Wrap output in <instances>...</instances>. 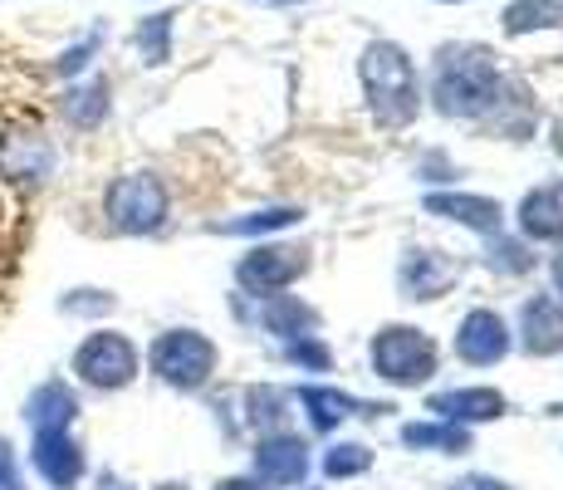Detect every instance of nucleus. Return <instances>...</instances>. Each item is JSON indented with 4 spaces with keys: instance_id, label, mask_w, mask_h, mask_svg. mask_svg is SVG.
<instances>
[{
    "instance_id": "25",
    "label": "nucleus",
    "mask_w": 563,
    "mask_h": 490,
    "mask_svg": "<svg viewBox=\"0 0 563 490\" xmlns=\"http://www.w3.org/2000/svg\"><path fill=\"white\" fill-rule=\"evenodd\" d=\"M113 304L118 300L108 290H74V294H64V300H59V309L64 314H79V319H93V314H108Z\"/></svg>"
},
{
    "instance_id": "3",
    "label": "nucleus",
    "mask_w": 563,
    "mask_h": 490,
    "mask_svg": "<svg viewBox=\"0 0 563 490\" xmlns=\"http://www.w3.org/2000/svg\"><path fill=\"white\" fill-rule=\"evenodd\" d=\"M167 211L172 196L157 172H123L103 192V216L118 236H157L167 226Z\"/></svg>"
},
{
    "instance_id": "29",
    "label": "nucleus",
    "mask_w": 563,
    "mask_h": 490,
    "mask_svg": "<svg viewBox=\"0 0 563 490\" xmlns=\"http://www.w3.org/2000/svg\"><path fill=\"white\" fill-rule=\"evenodd\" d=\"M451 490H510V486L495 481V476H465V481H456Z\"/></svg>"
},
{
    "instance_id": "11",
    "label": "nucleus",
    "mask_w": 563,
    "mask_h": 490,
    "mask_svg": "<svg viewBox=\"0 0 563 490\" xmlns=\"http://www.w3.org/2000/svg\"><path fill=\"white\" fill-rule=\"evenodd\" d=\"M519 334H525V353L554 358L563 353V304L554 294H534L519 309Z\"/></svg>"
},
{
    "instance_id": "13",
    "label": "nucleus",
    "mask_w": 563,
    "mask_h": 490,
    "mask_svg": "<svg viewBox=\"0 0 563 490\" xmlns=\"http://www.w3.org/2000/svg\"><path fill=\"white\" fill-rule=\"evenodd\" d=\"M74 417H79V392H74L64 378H49L25 398V422L30 432H69Z\"/></svg>"
},
{
    "instance_id": "9",
    "label": "nucleus",
    "mask_w": 563,
    "mask_h": 490,
    "mask_svg": "<svg viewBox=\"0 0 563 490\" xmlns=\"http://www.w3.org/2000/svg\"><path fill=\"white\" fill-rule=\"evenodd\" d=\"M456 353L475 368L500 363V358L510 353V329H505V319L495 309H471L456 329Z\"/></svg>"
},
{
    "instance_id": "5",
    "label": "nucleus",
    "mask_w": 563,
    "mask_h": 490,
    "mask_svg": "<svg viewBox=\"0 0 563 490\" xmlns=\"http://www.w3.org/2000/svg\"><path fill=\"white\" fill-rule=\"evenodd\" d=\"M216 358H221L216 344L197 329H167L147 348V368L177 392H201L216 373Z\"/></svg>"
},
{
    "instance_id": "31",
    "label": "nucleus",
    "mask_w": 563,
    "mask_h": 490,
    "mask_svg": "<svg viewBox=\"0 0 563 490\" xmlns=\"http://www.w3.org/2000/svg\"><path fill=\"white\" fill-rule=\"evenodd\" d=\"M99 490H128V486H123V481H118V476H113V471H103V476H99Z\"/></svg>"
},
{
    "instance_id": "8",
    "label": "nucleus",
    "mask_w": 563,
    "mask_h": 490,
    "mask_svg": "<svg viewBox=\"0 0 563 490\" xmlns=\"http://www.w3.org/2000/svg\"><path fill=\"white\" fill-rule=\"evenodd\" d=\"M30 466L54 486V490H74L84 481V446L74 442V432H35L30 442Z\"/></svg>"
},
{
    "instance_id": "30",
    "label": "nucleus",
    "mask_w": 563,
    "mask_h": 490,
    "mask_svg": "<svg viewBox=\"0 0 563 490\" xmlns=\"http://www.w3.org/2000/svg\"><path fill=\"white\" fill-rule=\"evenodd\" d=\"M216 490H265V481H251V476H231V481H221Z\"/></svg>"
},
{
    "instance_id": "19",
    "label": "nucleus",
    "mask_w": 563,
    "mask_h": 490,
    "mask_svg": "<svg viewBox=\"0 0 563 490\" xmlns=\"http://www.w3.org/2000/svg\"><path fill=\"white\" fill-rule=\"evenodd\" d=\"M402 446L411 451H471V432L456 422H407Z\"/></svg>"
},
{
    "instance_id": "26",
    "label": "nucleus",
    "mask_w": 563,
    "mask_h": 490,
    "mask_svg": "<svg viewBox=\"0 0 563 490\" xmlns=\"http://www.w3.org/2000/svg\"><path fill=\"white\" fill-rule=\"evenodd\" d=\"M490 265H500V270H510V275H525L529 265H534V255H529L519 241H495L490 246Z\"/></svg>"
},
{
    "instance_id": "23",
    "label": "nucleus",
    "mask_w": 563,
    "mask_h": 490,
    "mask_svg": "<svg viewBox=\"0 0 563 490\" xmlns=\"http://www.w3.org/2000/svg\"><path fill=\"white\" fill-rule=\"evenodd\" d=\"M295 221H299L295 206H269V211L241 216V221H221L216 231L221 236H265V231H279V226H295Z\"/></svg>"
},
{
    "instance_id": "12",
    "label": "nucleus",
    "mask_w": 563,
    "mask_h": 490,
    "mask_svg": "<svg viewBox=\"0 0 563 490\" xmlns=\"http://www.w3.org/2000/svg\"><path fill=\"white\" fill-rule=\"evenodd\" d=\"M427 211L446 216V221L465 226V231H485V236H500V226H505L500 202H490V196H471V192H431Z\"/></svg>"
},
{
    "instance_id": "21",
    "label": "nucleus",
    "mask_w": 563,
    "mask_h": 490,
    "mask_svg": "<svg viewBox=\"0 0 563 490\" xmlns=\"http://www.w3.org/2000/svg\"><path fill=\"white\" fill-rule=\"evenodd\" d=\"M563 20V0H515L505 10V35H529V30H549Z\"/></svg>"
},
{
    "instance_id": "24",
    "label": "nucleus",
    "mask_w": 563,
    "mask_h": 490,
    "mask_svg": "<svg viewBox=\"0 0 563 490\" xmlns=\"http://www.w3.org/2000/svg\"><path fill=\"white\" fill-rule=\"evenodd\" d=\"M367 466H373V451L358 442H343V446H333L329 456H323V476L329 481H349V476H363Z\"/></svg>"
},
{
    "instance_id": "4",
    "label": "nucleus",
    "mask_w": 563,
    "mask_h": 490,
    "mask_svg": "<svg viewBox=\"0 0 563 490\" xmlns=\"http://www.w3.org/2000/svg\"><path fill=\"white\" fill-rule=\"evenodd\" d=\"M69 373L93 392H123V388H133L137 373H143V353H137V344L128 339V334L93 329L89 339L74 348Z\"/></svg>"
},
{
    "instance_id": "1",
    "label": "nucleus",
    "mask_w": 563,
    "mask_h": 490,
    "mask_svg": "<svg viewBox=\"0 0 563 490\" xmlns=\"http://www.w3.org/2000/svg\"><path fill=\"white\" fill-rule=\"evenodd\" d=\"M431 98L446 118H490L505 104V79L495 54L481 45H446L431 69Z\"/></svg>"
},
{
    "instance_id": "14",
    "label": "nucleus",
    "mask_w": 563,
    "mask_h": 490,
    "mask_svg": "<svg viewBox=\"0 0 563 490\" xmlns=\"http://www.w3.org/2000/svg\"><path fill=\"white\" fill-rule=\"evenodd\" d=\"M397 280H402L407 300H437V294H446V285L456 280V260L441 255V250H407Z\"/></svg>"
},
{
    "instance_id": "35",
    "label": "nucleus",
    "mask_w": 563,
    "mask_h": 490,
    "mask_svg": "<svg viewBox=\"0 0 563 490\" xmlns=\"http://www.w3.org/2000/svg\"><path fill=\"white\" fill-rule=\"evenodd\" d=\"M157 490H187V486H157Z\"/></svg>"
},
{
    "instance_id": "22",
    "label": "nucleus",
    "mask_w": 563,
    "mask_h": 490,
    "mask_svg": "<svg viewBox=\"0 0 563 490\" xmlns=\"http://www.w3.org/2000/svg\"><path fill=\"white\" fill-rule=\"evenodd\" d=\"M172 20L177 15H147L143 25H137V35H133V45L137 54H143V64H167L172 59Z\"/></svg>"
},
{
    "instance_id": "27",
    "label": "nucleus",
    "mask_w": 563,
    "mask_h": 490,
    "mask_svg": "<svg viewBox=\"0 0 563 490\" xmlns=\"http://www.w3.org/2000/svg\"><path fill=\"white\" fill-rule=\"evenodd\" d=\"M0 490H30L25 471H20V461H15V446L5 437H0Z\"/></svg>"
},
{
    "instance_id": "10",
    "label": "nucleus",
    "mask_w": 563,
    "mask_h": 490,
    "mask_svg": "<svg viewBox=\"0 0 563 490\" xmlns=\"http://www.w3.org/2000/svg\"><path fill=\"white\" fill-rule=\"evenodd\" d=\"M255 471L265 486H299L309 476V446L289 432H275V437H260L255 446Z\"/></svg>"
},
{
    "instance_id": "2",
    "label": "nucleus",
    "mask_w": 563,
    "mask_h": 490,
    "mask_svg": "<svg viewBox=\"0 0 563 490\" xmlns=\"http://www.w3.org/2000/svg\"><path fill=\"white\" fill-rule=\"evenodd\" d=\"M363 94H367V108L383 128H407L421 108V84H417V69H411L407 50L393 45V40H373L363 50Z\"/></svg>"
},
{
    "instance_id": "20",
    "label": "nucleus",
    "mask_w": 563,
    "mask_h": 490,
    "mask_svg": "<svg viewBox=\"0 0 563 490\" xmlns=\"http://www.w3.org/2000/svg\"><path fill=\"white\" fill-rule=\"evenodd\" d=\"M299 402H305L309 422L319 432H333L339 422H349L353 412H358V398H349V392H333V388H305V392H299Z\"/></svg>"
},
{
    "instance_id": "18",
    "label": "nucleus",
    "mask_w": 563,
    "mask_h": 490,
    "mask_svg": "<svg viewBox=\"0 0 563 490\" xmlns=\"http://www.w3.org/2000/svg\"><path fill=\"white\" fill-rule=\"evenodd\" d=\"M260 319H265V329L279 334V339H309V334L319 329V314L299 300H285V294H269V304L260 309Z\"/></svg>"
},
{
    "instance_id": "7",
    "label": "nucleus",
    "mask_w": 563,
    "mask_h": 490,
    "mask_svg": "<svg viewBox=\"0 0 563 490\" xmlns=\"http://www.w3.org/2000/svg\"><path fill=\"white\" fill-rule=\"evenodd\" d=\"M309 270V260H305V250H295V246H260L251 250V255L235 265V280H241L251 294H279V290H289L299 275Z\"/></svg>"
},
{
    "instance_id": "6",
    "label": "nucleus",
    "mask_w": 563,
    "mask_h": 490,
    "mask_svg": "<svg viewBox=\"0 0 563 490\" xmlns=\"http://www.w3.org/2000/svg\"><path fill=\"white\" fill-rule=\"evenodd\" d=\"M373 373L393 388H417L437 373V344L411 324H387L373 339Z\"/></svg>"
},
{
    "instance_id": "15",
    "label": "nucleus",
    "mask_w": 563,
    "mask_h": 490,
    "mask_svg": "<svg viewBox=\"0 0 563 490\" xmlns=\"http://www.w3.org/2000/svg\"><path fill=\"white\" fill-rule=\"evenodd\" d=\"M519 231L529 241H563V182H544V187L525 192V202H519Z\"/></svg>"
},
{
    "instance_id": "17",
    "label": "nucleus",
    "mask_w": 563,
    "mask_h": 490,
    "mask_svg": "<svg viewBox=\"0 0 563 490\" xmlns=\"http://www.w3.org/2000/svg\"><path fill=\"white\" fill-rule=\"evenodd\" d=\"M59 113L69 128H99L108 118V79L74 84V89L59 98Z\"/></svg>"
},
{
    "instance_id": "28",
    "label": "nucleus",
    "mask_w": 563,
    "mask_h": 490,
    "mask_svg": "<svg viewBox=\"0 0 563 490\" xmlns=\"http://www.w3.org/2000/svg\"><path fill=\"white\" fill-rule=\"evenodd\" d=\"M93 50H99V40H84V45L64 50V54H59V64H54V74H64V79H74V74H79L84 64L93 59Z\"/></svg>"
},
{
    "instance_id": "33",
    "label": "nucleus",
    "mask_w": 563,
    "mask_h": 490,
    "mask_svg": "<svg viewBox=\"0 0 563 490\" xmlns=\"http://www.w3.org/2000/svg\"><path fill=\"white\" fill-rule=\"evenodd\" d=\"M554 152H559V157H563V118H559V123H554Z\"/></svg>"
},
{
    "instance_id": "16",
    "label": "nucleus",
    "mask_w": 563,
    "mask_h": 490,
    "mask_svg": "<svg viewBox=\"0 0 563 490\" xmlns=\"http://www.w3.org/2000/svg\"><path fill=\"white\" fill-rule=\"evenodd\" d=\"M431 412H437L441 422H456V427H465V422H495L505 417V398L495 388H456V392H437V398L427 402Z\"/></svg>"
},
{
    "instance_id": "32",
    "label": "nucleus",
    "mask_w": 563,
    "mask_h": 490,
    "mask_svg": "<svg viewBox=\"0 0 563 490\" xmlns=\"http://www.w3.org/2000/svg\"><path fill=\"white\" fill-rule=\"evenodd\" d=\"M549 275H554V290L563 294V250H559V255H554V270H549Z\"/></svg>"
},
{
    "instance_id": "34",
    "label": "nucleus",
    "mask_w": 563,
    "mask_h": 490,
    "mask_svg": "<svg viewBox=\"0 0 563 490\" xmlns=\"http://www.w3.org/2000/svg\"><path fill=\"white\" fill-rule=\"evenodd\" d=\"M255 6H299V0H255Z\"/></svg>"
}]
</instances>
